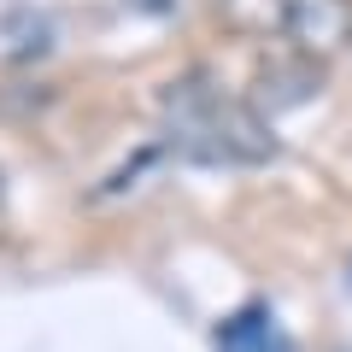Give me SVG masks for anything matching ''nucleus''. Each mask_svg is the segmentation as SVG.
I'll return each instance as SVG.
<instances>
[{"label": "nucleus", "instance_id": "2", "mask_svg": "<svg viewBox=\"0 0 352 352\" xmlns=\"http://www.w3.org/2000/svg\"><path fill=\"white\" fill-rule=\"evenodd\" d=\"M235 36L288 41L300 59H340L352 53V0H217Z\"/></svg>", "mask_w": 352, "mask_h": 352}, {"label": "nucleus", "instance_id": "3", "mask_svg": "<svg viewBox=\"0 0 352 352\" xmlns=\"http://www.w3.org/2000/svg\"><path fill=\"white\" fill-rule=\"evenodd\" d=\"M217 352H294V340L276 329L264 305H241L235 317L217 323Z\"/></svg>", "mask_w": 352, "mask_h": 352}, {"label": "nucleus", "instance_id": "1", "mask_svg": "<svg viewBox=\"0 0 352 352\" xmlns=\"http://www.w3.org/2000/svg\"><path fill=\"white\" fill-rule=\"evenodd\" d=\"M164 124L176 153L200 164H264L276 159V135L247 100L212 88L206 76H182L164 88Z\"/></svg>", "mask_w": 352, "mask_h": 352}]
</instances>
